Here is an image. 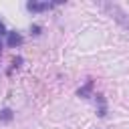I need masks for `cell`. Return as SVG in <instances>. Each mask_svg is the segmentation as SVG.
Returning <instances> with one entry per match:
<instances>
[{"label": "cell", "instance_id": "cell-1", "mask_svg": "<svg viewBox=\"0 0 129 129\" xmlns=\"http://www.w3.org/2000/svg\"><path fill=\"white\" fill-rule=\"evenodd\" d=\"M54 4L52 2H28L26 4V8L30 10V12H42V10H50Z\"/></svg>", "mask_w": 129, "mask_h": 129}, {"label": "cell", "instance_id": "cell-2", "mask_svg": "<svg viewBox=\"0 0 129 129\" xmlns=\"http://www.w3.org/2000/svg\"><path fill=\"white\" fill-rule=\"evenodd\" d=\"M20 44H22V34H18L16 30L8 32V46H20Z\"/></svg>", "mask_w": 129, "mask_h": 129}, {"label": "cell", "instance_id": "cell-3", "mask_svg": "<svg viewBox=\"0 0 129 129\" xmlns=\"http://www.w3.org/2000/svg\"><path fill=\"white\" fill-rule=\"evenodd\" d=\"M12 119V111L10 109H2L0 111V121H10Z\"/></svg>", "mask_w": 129, "mask_h": 129}, {"label": "cell", "instance_id": "cell-4", "mask_svg": "<svg viewBox=\"0 0 129 129\" xmlns=\"http://www.w3.org/2000/svg\"><path fill=\"white\" fill-rule=\"evenodd\" d=\"M91 87H93V83L89 81V83H87L83 89H79V95H81V97H87V95H89V91H91Z\"/></svg>", "mask_w": 129, "mask_h": 129}, {"label": "cell", "instance_id": "cell-5", "mask_svg": "<svg viewBox=\"0 0 129 129\" xmlns=\"http://www.w3.org/2000/svg\"><path fill=\"white\" fill-rule=\"evenodd\" d=\"M2 34H8V32H6V28H4V24L0 22V36H2Z\"/></svg>", "mask_w": 129, "mask_h": 129}]
</instances>
